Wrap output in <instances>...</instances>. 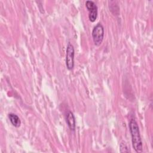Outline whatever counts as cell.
<instances>
[{"mask_svg":"<svg viewBox=\"0 0 153 153\" xmlns=\"http://www.w3.org/2000/svg\"><path fill=\"white\" fill-rule=\"evenodd\" d=\"M128 127L131 136L133 148L137 153L142 152V142L140 134L139 128L136 120L131 119L129 122Z\"/></svg>","mask_w":153,"mask_h":153,"instance_id":"6da1fadb","label":"cell"},{"mask_svg":"<svg viewBox=\"0 0 153 153\" xmlns=\"http://www.w3.org/2000/svg\"><path fill=\"white\" fill-rule=\"evenodd\" d=\"M91 35L94 44L97 46L100 45L102 44L104 37V28L100 23H97L94 27Z\"/></svg>","mask_w":153,"mask_h":153,"instance_id":"7a4b0ae2","label":"cell"},{"mask_svg":"<svg viewBox=\"0 0 153 153\" xmlns=\"http://www.w3.org/2000/svg\"><path fill=\"white\" fill-rule=\"evenodd\" d=\"M74 47L70 42L68 44L66 54V65L69 70H72L74 67Z\"/></svg>","mask_w":153,"mask_h":153,"instance_id":"3957f363","label":"cell"},{"mask_svg":"<svg viewBox=\"0 0 153 153\" xmlns=\"http://www.w3.org/2000/svg\"><path fill=\"white\" fill-rule=\"evenodd\" d=\"M85 7L89 12L88 18L91 22L96 21L97 17V7L96 4L92 1H87L85 2Z\"/></svg>","mask_w":153,"mask_h":153,"instance_id":"277c9868","label":"cell"},{"mask_svg":"<svg viewBox=\"0 0 153 153\" xmlns=\"http://www.w3.org/2000/svg\"><path fill=\"white\" fill-rule=\"evenodd\" d=\"M66 121L69 128L71 130L74 131L76 127V122H75V118L74 115L71 111H68V113L66 114Z\"/></svg>","mask_w":153,"mask_h":153,"instance_id":"5b68a950","label":"cell"},{"mask_svg":"<svg viewBox=\"0 0 153 153\" xmlns=\"http://www.w3.org/2000/svg\"><path fill=\"white\" fill-rule=\"evenodd\" d=\"M8 118L13 126L16 127H19L20 126L21 121L17 115L13 113H10L8 114Z\"/></svg>","mask_w":153,"mask_h":153,"instance_id":"8992f818","label":"cell"},{"mask_svg":"<svg viewBox=\"0 0 153 153\" xmlns=\"http://www.w3.org/2000/svg\"><path fill=\"white\" fill-rule=\"evenodd\" d=\"M130 150L128 149V147L127 146V145L125 143H121L120 144V152H129Z\"/></svg>","mask_w":153,"mask_h":153,"instance_id":"52a82bcc","label":"cell"}]
</instances>
